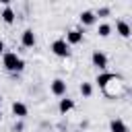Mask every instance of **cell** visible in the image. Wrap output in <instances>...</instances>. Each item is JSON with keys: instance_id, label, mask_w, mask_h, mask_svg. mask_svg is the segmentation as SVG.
I'll return each mask as SVG.
<instances>
[{"instance_id": "6da1fadb", "label": "cell", "mask_w": 132, "mask_h": 132, "mask_svg": "<svg viewBox=\"0 0 132 132\" xmlns=\"http://www.w3.org/2000/svg\"><path fill=\"white\" fill-rule=\"evenodd\" d=\"M2 64H4V68L8 72H21V70H25V60H21L14 52H4Z\"/></svg>"}, {"instance_id": "7a4b0ae2", "label": "cell", "mask_w": 132, "mask_h": 132, "mask_svg": "<svg viewBox=\"0 0 132 132\" xmlns=\"http://www.w3.org/2000/svg\"><path fill=\"white\" fill-rule=\"evenodd\" d=\"M50 50H52L58 58H68V56H70V45H68L64 39H56V41L50 45Z\"/></svg>"}, {"instance_id": "3957f363", "label": "cell", "mask_w": 132, "mask_h": 132, "mask_svg": "<svg viewBox=\"0 0 132 132\" xmlns=\"http://www.w3.org/2000/svg\"><path fill=\"white\" fill-rule=\"evenodd\" d=\"M68 45H76V43H80L82 41V31L80 29H70L68 33H66V39H64Z\"/></svg>"}, {"instance_id": "277c9868", "label": "cell", "mask_w": 132, "mask_h": 132, "mask_svg": "<svg viewBox=\"0 0 132 132\" xmlns=\"http://www.w3.org/2000/svg\"><path fill=\"white\" fill-rule=\"evenodd\" d=\"M91 62H93V66H97V68H107V56L103 54V52H93V56H91Z\"/></svg>"}, {"instance_id": "5b68a950", "label": "cell", "mask_w": 132, "mask_h": 132, "mask_svg": "<svg viewBox=\"0 0 132 132\" xmlns=\"http://www.w3.org/2000/svg\"><path fill=\"white\" fill-rule=\"evenodd\" d=\"M21 43H23L25 47H33V45H35V33H33V29H25V31H23Z\"/></svg>"}, {"instance_id": "8992f818", "label": "cell", "mask_w": 132, "mask_h": 132, "mask_svg": "<svg viewBox=\"0 0 132 132\" xmlns=\"http://www.w3.org/2000/svg\"><path fill=\"white\" fill-rule=\"evenodd\" d=\"M52 93H54L56 97H64V95H66V82H64L62 78H56V80L52 82Z\"/></svg>"}, {"instance_id": "52a82bcc", "label": "cell", "mask_w": 132, "mask_h": 132, "mask_svg": "<svg viewBox=\"0 0 132 132\" xmlns=\"http://www.w3.org/2000/svg\"><path fill=\"white\" fill-rule=\"evenodd\" d=\"M12 113H14L16 118H25V116H27V105L21 103V101H14V103H12Z\"/></svg>"}, {"instance_id": "ba28073f", "label": "cell", "mask_w": 132, "mask_h": 132, "mask_svg": "<svg viewBox=\"0 0 132 132\" xmlns=\"http://www.w3.org/2000/svg\"><path fill=\"white\" fill-rule=\"evenodd\" d=\"M0 16H2V21H4L6 25H10V23H14V10H12V8L8 6V4L4 6V10H2V14H0Z\"/></svg>"}, {"instance_id": "9c48e42d", "label": "cell", "mask_w": 132, "mask_h": 132, "mask_svg": "<svg viewBox=\"0 0 132 132\" xmlns=\"http://www.w3.org/2000/svg\"><path fill=\"white\" fill-rule=\"evenodd\" d=\"M109 130H111V132H128V126H126L122 120H111V122H109Z\"/></svg>"}, {"instance_id": "30bf717a", "label": "cell", "mask_w": 132, "mask_h": 132, "mask_svg": "<svg viewBox=\"0 0 132 132\" xmlns=\"http://www.w3.org/2000/svg\"><path fill=\"white\" fill-rule=\"evenodd\" d=\"M95 19H97V16H95L93 10H85V12H80V23H82V25H93Z\"/></svg>"}, {"instance_id": "8fae6325", "label": "cell", "mask_w": 132, "mask_h": 132, "mask_svg": "<svg viewBox=\"0 0 132 132\" xmlns=\"http://www.w3.org/2000/svg\"><path fill=\"white\" fill-rule=\"evenodd\" d=\"M116 29H118V33L122 35V37H130V25L126 23V21H118V25H116Z\"/></svg>"}, {"instance_id": "7c38bea8", "label": "cell", "mask_w": 132, "mask_h": 132, "mask_svg": "<svg viewBox=\"0 0 132 132\" xmlns=\"http://www.w3.org/2000/svg\"><path fill=\"white\" fill-rule=\"evenodd\" d=\"M116 78H118L116 74H111V72H103V74L97 76V82H99V87H107V82H109V80H116Z\"/></svg>"}, {"instance_id": "4fadbf2b", "label": "cell", "mask_w": 132, "mask_h": 132, "mask_svg": "<svg viewBox=\"0 0 132 132\" xmlns=\"http://www.w3.org/2000/svg\"><path fill=\"white\" fill-rule=\"evenodd\" d=\"M72 107H74V101H72V99H68V97H66V99H60V105H58L60 113H66V111H70Z\"/></svg>"}, {"instance_id": "5bb4252c", "label": "cell", "mask_w": 132, "mask_h": 132, "mask_svg": "<svg viewBox=\"0 0 132 132\" xmlns=\"http://www.w3.org/2000/svg\"><path fill=\"white\" fill-rule=\"evenodd\" d=\"M97 33H99L101 37H107V35L111 33V27H109L107 23H103V25H99V31H97Z\"/></svg>"}, {"instance_id": "9a60e30c", "label": "cell", "mask_w": 132, "mask_h": 132, "mask_svg": "<svg viewBox=\"0 0 132 132\" xmlns=\"http://www.w3.org/2000/svg\"><path fill=\"white\" fill-rule=\"evenodd\" d=\"M80 93H82L85 97H91V93H93V87H91L89 82H82V85H80Z\"/></svg>"}, {"instance_id": "2e32d148", "label": "cell", "mask_w": 132, "mask_h": 132, "mask_svg": "<svg viewBox=\"0 0 132 132\" xmlns=\"http://www.w3.org/2000/svg\"><path fill=\"white\" fill-rule=\"evenodd\" d=\"M107 14H109V8H99L95 16H107Z\"/></svg>"}, {"instance_id": "e0dca14e", "label": "cell", "mask_w": 132, "mask_h": 132, "mask_svg": "<svg viewBox=\"0 0 132 132\" xmlns=\"http://www.w3.org/2000/svg\"><path fill=\"white\" fill-rule=\"evenodd\" d=\"M0 54H4V41L0 39Z\"/></svg>"}, {"instance_id": "ac0fdd59", "label": "cell", "mask_w": 132, "mask_h": 132, "mask_svg": "<svg viewBox=\"0 0 132 132\" xmlns=\"http://www.w3.org/2000/svg\"><path fill=\"white\" fill-rule=\"evenodd\" d=\"M0 120H2V111H0Z\"/></svg>"}, {"instance_id": "d6986e66", "label": "cell", "mask_w": 132, "mask_h": 132, "mask_svg": "<svg viewBox=\"0 0 132 132\" xmlns=\"http://www.w3.org/2000/svg\"><path fill=\"white\" fill-rule=\"evenodd\" d=\"M0 103H2V95H0Z\"/></svg>"}]
</instances>
